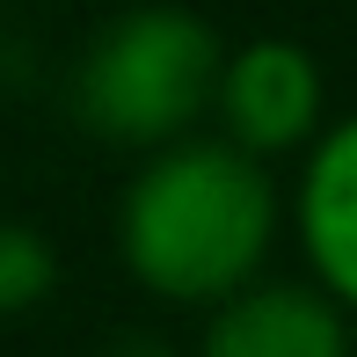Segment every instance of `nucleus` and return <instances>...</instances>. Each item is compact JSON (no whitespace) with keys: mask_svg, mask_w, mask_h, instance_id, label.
Instances as JSON below:
<instances>
[{"mask_svg":"<svg viewBox=\"0 0 357 357\" xmlns=\"http://www.w3.org/2000/svg\"><path fill=\"white\" fill-rule=\"evenodd\" d=\"M212 124L219 139L248 146L255 160H284L328 124V80L321 59L291 37H248L219 52L212 80Z\"/></svg>","mask_w":357,"mask_h":357,"instance_id":"7ed1b4c3","label":"nucleus"},{"mask_svg":"<svg viewBox=\"0 0 357 357\" xmlns=\"http://www.w3.org/2000/svg\"><path fill=\"white\" fill-rule=\"evenodd\" d=\"M219 29L183 0H139L109 15L73 59V117L102 146L146 153L212 117Z\"/></svg>","mask_w":357,"mask_h":357,"instance_id":"f03ea898","label":"nucleus"},{"mask_svg":"<svg viewBox=\"0 0 357 357\" xmlns=\"http://www.w3.org/2000/svg\"><path fill=\"white\" fill-rule=\"evenodd\" d=\"M284 234V190L270 160L219 132L146 146L117 197V263L160 306H212L263 278Z\"/></svg>","mask_w":357,"mask_h":357,"instance_id":"f257e3e1","label":"nucleus"},{"mask_svg":"<svg viewBox=\"0 0 357 357\" xmlns=\"http://www.w3.org/2000/svg\"><path fill=\"white\" fill-rule=\"evenodd\" d=\"M284 226L306 255V278L357 321V109L328 117L299 146V183L284 197Z\"/></svg>","mask_w":357,"mask_h":357,"instance_id":"39448f33","label":"nucleus"},{"mask_svg":"<svg viewBox=\"0 0 357 357\" xmlns=\"http://www.w3.org/2000/svg\"><path fill=\"white\" fill-rule=\"evenodd\" d=\"M52 291H59L52 234H37V226H22V219H0V321L37 314Z\"/></svg>","mask_w":357,"mask_h":357,"instance_id":"423d86ee","label":"nucleus"},{"mask_svg":"<svg viewBox=\"0 0 357 357\" xmlns=\"http://www.w3.org/2000/svg\"><path fill=\"white\" fill-rule=\"evenodd\" d=\"M109 357H175V350L160 343V335H139V328H132V335H117V343H109Z\"/></svg>","mask_w":357,"mask_h":357,"instance_id":"0eeeda50","label":"nucleus"},{"mask_svg":"<svg viewBox=\"0 0 357 357\" xmlns=\"http://www.w3.org/2000/svg\"><path fill=\"white\" fill-rule=\"evenodd\" d=\"M197 357H357V321L314 278H248L204 306Z\"/></svg>","mask_w":357,"mask_h":357,"instance_id":"20e7f679","label":"nucleus"}]
</instances>
